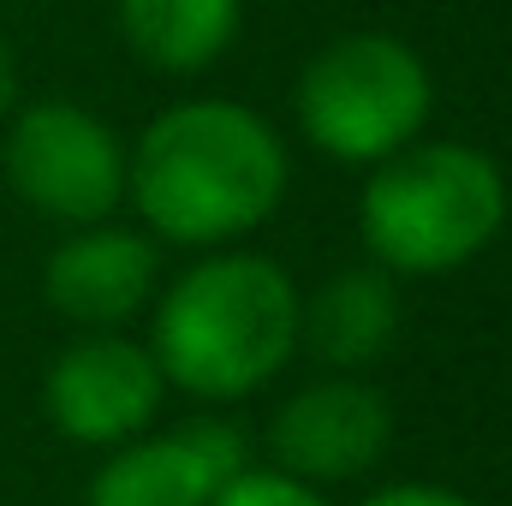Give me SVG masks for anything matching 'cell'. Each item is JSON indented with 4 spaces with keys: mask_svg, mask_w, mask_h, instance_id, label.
Segmentation results:
<instances>
[{
    "mask_svg": "<svg viewBox=\"0 0 512 506\" xmlns=\"http://www.w3.org/2000/svg\"><path fill=\"white\" fill-rule=\"evenodd\" d=\"M0 167L18 203L60 227H96L126 197V143L78 102H30L6 114Z\"/></svg>",
    "mask_w": 512,
    "mask_h": 506,
    "instance_id": "5b68a950",
    "label": "cell"
},
{
    "mask_svg": "<svg viewBox=\"0 0 512 506\" xmlns=\"http://www.w3.org/2000/svg\"><path fill=\"white\" fill-rule=\"evenodd\" d=\"M114 12L131 54L173 78L209 72L245 24V0H114Z\"/></svg>",
    "mask_w": 512,
    "mask_h": 506,
    "instance_id": "8fae6325",
    "label": "cell"
},
{
    "mask_svg": "<svg viewBox=\"0 0 512 506\" xmlns=\"http://www.w3.org/2000/svg\"><path fill=\"white\" fill-rule=\"evenodd\" d=\"M507 227V173L477 143H405L376 161L358 197V233L387 274H447Z\"/></svg>",
    "mask_w": 512,
    "mask_h": 506,
    "instance_id": "3957f363",
    "label": "cell"
},
{
    "mask_svg": "<svg viewBox=\"0 0 512 506\" xmlns=\"http://www.w3.org/2000/svg\"><path fill=\"white\" fill-rule=\"evenodd\" d=\"M399 274L387 268H340L316 286V298L304 304V340L322 364L358 370L370 358H382L399 328Z\"/></svg>",
    "mask_w": 512,
    "mask_h": 506,
    "instance_id": "30bf717a",
    "label": "cell"
},
{
    "mask_svg": "<svg viewBox=\"0 0 512 506\" xmlns=\"http://www.w3.org/2000/svg\"><path fill=\"white\" fill-rule=\"evenodd\" d=\"M280 131L245 102H173L126 149V197L167 245L215 251L256 233L286 197Z\"/></svg>",
    "mask_w": 512,
    "mask_h": 506,
    "instance_id": "6da1fadb",
    "label": "cell"
},
{
    "mask_svg": "<svg viewBox=\"0 0 512 506\" xmlns=\"http://www.w3.org/2000/svg\"><path fill=\"white\" fill-rule=\"evenodd\" d=\"M161 393H167V376L149 346L126 334H90L48 364L42 411L78 447H120L155 423Z\"/></svg>",
    "mask_w": 512,
    "mask_h": 506,
    "instance_id": "8992f818",
    "label": "cell"
},
{
    "mask_svg": "<svg viewBox=\"0 0 512 506\" xmlns=\"http://www.w3.org/2000/svg\"><path fill=\"white\" fill-rule=\"evenodd\" d=\"M155 274H161V251L149 233L96 221V227H78L72 239H60L48 251L42 298L78 328H120L149 304Z\"/></svg>",
    "mask_w": 512,
    "mask_h": 506,
    "instance_id": "9c48e42d",
    "label": "cell"
},
{
    "mask_svg": "<svg viewBox=\"0 0 512 506\" xmlns=\"http://www.w3.org/2000/svg\"><path fill=\"white\" fill-rule=\"evenodd\" d=\"M12 102H18V66H12V54H6V42H0V126H6Z\"/></svg>",
    "mask_w": 512,
    "mask_h": 506,
    "instance_id": "5bb4252c",
    "label": "cell"
},
{
    "mask_svg": "<svg viewBox=\"0 0 512 506\" xmlns=\"http://www.w3.org/2000/svg\"><path fill=\"white\" fill-rule=\"evenodd\" d=\"M209 506H328V501H322V489H310V483H298L286 471H256V465H245Z\"/></svg>",
    "mask_w": 512,
    "mask_h": 506,
    "instance_id": "7c38bea8",
    "label": "cell"
},
{
    "mask_svg": "<svg viewBox=\"0 0 512 506\" xmlns=\"http://www.w3.org/2000/svg\"><path fill=\"white\" fill-rule=\"evenodd\" d=\"M393 441V411L370 381L328 376L298 387L274 423H268V453L274 471L322 489V483H352L364 471H376Z\"/></svg>",
    "mask_w": 512,
    "mask_h": 506,
    "instance_id": "ba28073f",
    "label": "cell"
},
{
    "mask_svg": "<svg viewBox=\"0 0 512 506\" xmlns=\"http://www.w3.org/2000/svg\"><path fill=\"white\" fill-rule=\"evenodd\" d=\"M251 465V441L227 417H197L167 435H137L108 447L84 506H209Z\"/></svg>",
    "mask_w": 512,
    "mask_h": 506,
    "instance_id": "52a82bcc",
    "label": "cell"
},
{
    "mask_svg": "<svg viewBox=\"0 0 512 506\" xmlns=\"http://www.w3.org/2000/svg\"><path fill=\"white\" fill-rule=\"evenodd\" d=\"M358 506H471V501L441 489V483H387L376 495H364Z\"/></svg>",
    "mask_w": 512,
    "mask_h": 506,
    "instance_id": "4fadbf2b",
    "label": "cell"
},
{
    "mask_svg": "<svg viewBox=\"0 0 512 506\" xmlns=\"http://www.w3.org/2000/svg\"><path fill=\"white\" fill-rule=\"evenodd\" d=\"M298 340L304 298L292 274L256 251H215L161 292L149 352L197 399H245L292 364Z\"/></svg>",
    "mask_w": 512,
    "mask_h": 506,
    "instance_id": "7a4b0ae2",
    "label": "cell"
},
{
    "mask_svg": "<svg viewBox=\"0 0 512 506\" xmlns=\"http://www.w3.org/2000/svg\"><path fill=\"white\" fill-rule=\"evenodd\" d=\"M429 66L411 42L387 30H352L316 48L298 78V126L346 167H376L393 149L417 143L429 120Z\"/></svg>",
    "mask_w": 512,
    "mask_h": 506,
    "instance_id": "277c9868",
    "label": "cell"
}]
</instances>
